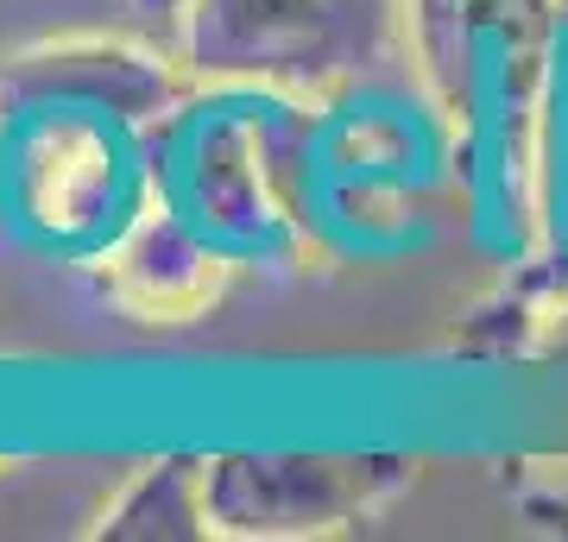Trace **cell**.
I'll return each mask as SVG.
<instances>
[{"mask_svg": "<svg viewBox=\"0 0 568 542\" xmlns=\"http://www.w3.org/2000/svg\"><path fill=\"white\" fill-rule=\"evenodd\" d=\"M556 0H410V76L455 152L462 246L493 272H525L537 246V114Z\"/></svg>", "mask_w": 568, "mask_h": 542, "instance_id": "1", "label": "cell"}, {"mask_svg": "<svg viewBox=\"0 0 568 542\" xmlns=\"http://www.w3.org/2000/svg\"><path fill=\"white\" fill-rule=\"evenodd\" d=\"M297 227L304 265L328 272H386L462 241L448 126L410 70L304 108Z\"/></svg>", "mask_w": 568, "mask_h": 542, "instance_id": "2", "label": "cell"}, {"mask_svg": "<svg viewBox=\"0 0 568 542\" xmlns=\"http://www.w3.org/2000/svg\"><path fill=\"white\" fill-rule=\"evenodd\" d=\"M152 126L121 101L0 82V234L39 265L95 272L152 208Z\"/></svg>", "mask_w": 568, "mask_h": 542, "instance_id": "3", "label": "cell"}, {"mask_svg": "<svg viewBox=\"0 0 568 542\" xmlns=\"http://www.w3.org/2000/svg\"><path fill=\"white\" fill-rule=\"evenodd\" d=\"M310 101L190 76L152 126V202L227 265H304L297 133Z\"/></svg>", "mask_w": 568, "mask_h": 542, "instance_id": "4", "label": "cell"}, {"mask_svg": "<svg viewBox=\"0 0 568 542\" xmlns=\"http://www.w3.org/2000/svg\"><path fill=\"white\" fill-rule=\"evenodd\" d=\"M164 44L183 76L323 101L410 70V0H183Z\"/></svg>", "mask_w": 568, "mask_h": 542, "instance_id": "5", "label": "cell"}, {"mask_svg": "<svg viewBox=\"0 0 568 542\" xmlns=\"http://www.w3.org/2000/svg\"><path fill=\"white\" fill-rule=\"evenodd\" d=\"M405 485L398 454H215L203 511L215 542H310L379 518Z\"/></svg>", "mask_w": 568, "mask_h": 542, "instance_id": "6", "label": "cell"}, {"mask_svg": "<svg viewBox=\"0 0 568 542\" xmlns=\"http://www.w3.org/2000/svg\"><path fill=\"white\" fill-rule=\"evenodd\" d=\"M241 278V265H227L203 234L171 215V208H145L133 234H126L102 265H95V284L102 297L133 321H152V328H178V321H203L215 303L227 297V284Z\"/></svg>", "mask_w": 568, "mask_h": 542, "instance_id": "7", "label": "cell"}, {"mask_svg": "<svg viewBox=\"0 0 568 542\" xmlns=\"http://www.w3.org/2000/svg\"><path fill=\"white\" fill-rule=\"evenodd\" d=\"M511 303L518 316H530V328H544L568 303V0H556L549 82L537 114V246L525 272H511Z\"/></svg>", "mask_w": 568, "mask_h": 542, "instance_id": "8", "label": "cell"}, {"mask_svg": "<svg viewBox=\"0 0 568 542\" xmlns=\"http://www.w3.org/2000/svg\"><path fill=\"white\" fill-rule=\"evenodd\" d=\"M95 536L114 542H209V511H203V461H145L121 480V492L102 504Z\"/></svg>", "mask_w": 568, "mask_h": 542, "instance_id": "9", "label": "cell"}, {"mask_svg": "<svg viewBox=\"0 0 568 542\" xmlns=\"http://www.w3.org/2000/svg\"><path fill=\"white\" fill-rule=\"evenodd\" d=\"M178 7H183V0H133V13H145V20H159V25H171Z\"/></svg>", "mask_w": 568, "mask_h": 542, "instance_id": "10", "label": "cell"}]
</instances>
